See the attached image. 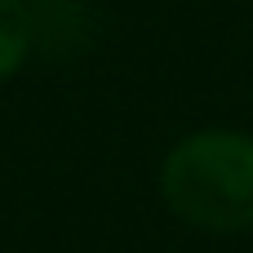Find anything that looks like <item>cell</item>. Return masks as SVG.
I'll list each match as a JSON object with an SVG mask.
<instances>
[{
  "instance_id": "1",
  "label": "cell",
  "mask_w": 253,
  "mask_h": 253,
  "mask_svg": "<svg viewBox=\"0 0 253 253\" xmlns=\"http://www.w3.org/2000/svg\"><path fill=\"white\" fill-rule=\"evenodd\" d=\"M165 205L213 236L253 227V138L231 129H205L182 138L160 169Z\"/></svg>"
},
{
  "instance_id": "2",
  "label": "cell",
  "mask_w": 253,
  "mask_h": 253,
  "mask_svg": "<svg viewBox=\"0 0 253 253\" xmlns=\"http://www.w3.org/2000/svg\"><path fill=\"white\" fill-rule=\"evenodd\" d=\"M31 40H36V18L22 0H0V80H9L27 53H31Z\"/></svg>"
}]
</instances>
